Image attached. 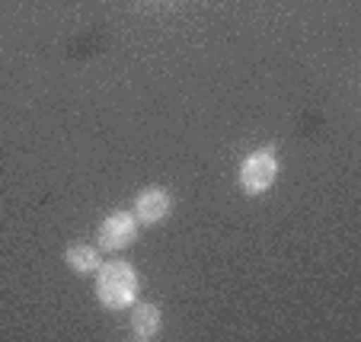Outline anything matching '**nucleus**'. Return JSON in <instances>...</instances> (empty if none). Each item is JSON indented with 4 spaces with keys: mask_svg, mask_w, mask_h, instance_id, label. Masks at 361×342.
<instances>
[{
    "mask_svg": "<svg viewBox=\"0 0 361 342\" xmlns=\"http://www.w3.org/2000/svg\"><path fill=\"white\" fill-rule=\"evenodd\" d=\"M137 272L131 262L125 259H112V262H102L96 269V298L106 310H125V307H135L137 301Z\"/></svg>",
    "mask_w": 361,
    "mask_h": 342,
    "instance_id": "nucleus-1",
    "label": "nucleus"
},
{
    "mask_svg": "<svg viewBox=\"0 0 361 342\" xmlns=\"http://www.w3.org/2000/svg\"><path fill=\"white\" fill-rule=\"evenodd\" d=\"M275 179H279V154H275L272 144L246 154L237 170V183L246 195H262V192H269L275 185Z\"/></svg>",
    "mask_w": 361,
    "mask_h": 342,
    "instance_id": "nucleus-2",
    "label": "nucleus"
},
{
    "mask_svg": "<svg viewBox=\"0 0 361 342\" xmlns=\"http://www.w3.org/2000/svg\"><path fill=\"white\" fill-rule=\"evenodd\" d=\"M135 240H137V218H135V212H125V208L106 214V221H102L99 231H96V247H99V253H122Z\"/></svg>",
    "mask_w": 361,
    "mask_h": 342,
    "instance_id": "nucleus-3",
    "label": "nucleus"
},
{
    "mask_svg": "<svg viewBox=\"0 0 361 342\" xmlns=\"http://www.w3.org/2000/svg\"><path fill=\"white\" fill-rule=\"evenodd\" d=\"M173 212V195L164 185H147V189L137 192L135 199V218L137 224H160L166 221Z\"/></svg>",
    "mask_w": 361,
    "mask_h": 342,
    "instance_id": "nucleus-4",
    "label": "nucleus"
},
{
    "mask_svg": "<svg viewBox=\"0 0 361 342\" xmlns=\"http://www.w3.org/2000/svg\"><path fill=\"white\" fill-rule=\"evenodd\" d=\"M160 329H164V314H160L157 304H137L131 310V336L137 342H150L157 339Z\"/></svg>",
    "mask_w": 361,
    "mask_h": 342,
    "instance_id": "nucleus-5",
    "label": "nucleus"
},
{
    "mask_svg": "<svg viewBox=\"0 0 361 342\" xmlns=\"http://www.w3.org/2000/svg\"><path fill=\"white\" fill-rule=\"evenodd\" d=\"M64 262L74 275H96V269L102 266L99 247H90V243H74V247L64 250Z\"/></svg>",
    "mask_w": 361,
    "mask_h": 342,
    "instance_id": "nucleus-6",
    "label": "nucleus"
}]
</instances>
